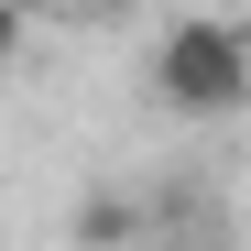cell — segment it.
<instances>
[{
  "instance_id": "1",
  "label": "cell",
  "mask_w": 251,
  "mask_h": 251,
  "mask_svg": "<svg viewBox=\"0 0 251 251\" xmlns=\"http://www.w3.org/2000/svg\"><path fill=\"white\" fill-rule=\"evenodd\" d=\"M153 99L175 109V120H240V109H251V22L186 11V22L153 44Z\"/></svg>"
},
{
  "instance_id": "2",
  "label": "cell",
  "mask_w": 251,
  "mask_h": 251,
  "mask_svg": "<svg viewBox=\"0 0 251 251\" xmlns=\"http://www.w3.org/2000/svg\"><path fill=\"white\" fill-rule=\"evenodd\" d=\"M142 229H153L142 197H120V186H88V197L66 207V240H76V251H131Z\"/></svg>"
},
{
  "instance_id": "3",
  "label": "cell",
  "mask_w": 251,
  "mask_h": 251,
  "mask_svg": "<svg viewBox=\"0 0 251 251\" xmlns=\"http://www.w3.org/2000/svg\"><path fill=\"white\" fill-rule=\"evenodd\" d=\"M22 44V0H0V55H11Z\"/></svg>"
},
{
  "instance_id": "4",
  "label": "cell",
  "mask_w": 251,
  "mask_h": 251,
  "mask_svg": "<svg viewBox=\"0 0 251 251\" xmlns=\"http://www.w3.org/2000/svg\"><path fill=\"white\" fill-rule=\"evenodd\" d=\"M175 251H240V240H207V229H186V240H175Z\"/></svg>"
},
{
  "instance_id": "5",
  "label": "cell",
  "mask_w": 251,
  "mask_h": 251,
  "mask_svg": "<svg viewBox=\"0 0 251 251\" xmlns=\"http://www.w3.org/2000/svg\"><path fill=\"white\" fill-rule=\"evenodd\" d=\"M76 11H109V0H76Z\"/></svg>"
}]
</instances>
